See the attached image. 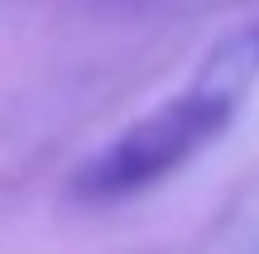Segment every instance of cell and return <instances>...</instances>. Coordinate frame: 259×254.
I'll return each mask as SVG.
<instances>
[{"label": "cell", "mask_w": 259, "mask_h": 254, "mask_svg": "<svg viewBox=\"0 0 259 254\" xmlns=\"http://www.w3.org/2000/svg\"><path fill=\"white\" fill-rule=\"evenodd\" d=\"M245 101L250 96L235 91L231 82L211 77L206 67H192V77L173 96L135 115L120 134H111L96 154L77 163L67 178V197L82 207H115L168 182L231 130Z\"/></svg>", "instance_id": "obj_1"}, {"label": "cell", "mask_w": 259, "mask_h": 254, "mask_svg": "<svg viewBox=\"0 0 259 254\" xmlns=\"http://www.w3.org/2000/svg\"><path fill=\"white\" fill-rule=\"evenodd\" d=\"M197 67H206L211 77H221V82H231L235 91L250 96L259 86V19H245V24H235L231 34H221L202 53Z\"/></svg>", "instance_id": "obj_2"}]
</instances>
